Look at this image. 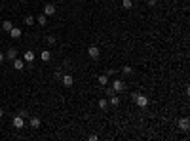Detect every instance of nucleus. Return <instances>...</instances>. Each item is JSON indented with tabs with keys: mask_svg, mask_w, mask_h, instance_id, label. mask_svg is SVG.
Returning <instances> with one entry per match:
<instances>
[{
	"mask_svg": "<svg viewBox=\"0 0 190 141\" xmlns=\"http://www.w3.org/2000/svg\"><path fill=\"white\" fill-rule=\"evenodd\" d=\"M131 97H133V101H135L139 107H148V97H146V95L139 94V91H133Z\"/></svg>",
	"mask_w": 190,
	"mask_h": 141,
	"instance_id": "nucleus-1",
	"label": "nucleus"
},
{
	"mask_svg": "<svg viewBox=\"0 0 190 141\" xmlns=\"http://www.w3.org/2000/svg\"><path fill=\"white\" fill-rule=\"evenodd\" d=\"M177 126H179V130L188 132V128H190V120H188L186 116H181V118H177Z\"/></svg>",
	"mask_w": 190,
	"mask_h": 141,
	"instance_id": "nucleus-2",
	"label": "nucleus"
},
{
	"mask_svg": "<svg viewBox=\"0 0 190 141\" xmlns=\"http://www.w3.org/2000/svg\"><path fill=\"white\" fill-rule=\"evenodd\" d=\"M112 88H114L116 94H122V91H125V82L124 80H112Z\"/></svg>",
	"mask_w": 190,
	"mask_h": 141,
	"instance_id": "nucleus-3",
	"label": "nucleus"
},
{
	"mask_svg": "<svg viewBox=\"0 0 190 141\" xmlns=\"http://www.w3.org/2000/svg\"><path fill=\"white\" fill-rule=\"evenodd\" d=\"M12 124H13V128H17V130H21V128H25V116H21V115H17V116H13V120H12Z\"/></svg>",
	"mask_w": 190,
	"mask_h": 141,
	"instance_id": "nucleus-4",
	"label": "nucleus"
},
{
	"mask_svg": "<svg viewBox=\"0 0 190 141\" xmlns=\"http://www.w3.org/2000/svg\"><path fill=\"white\" fill-rule=\"evenodd\" d=\"M88 55H89L91 59H99V55H101V50H99L97 46H89V48H88Z\"/></svg>",
	"mask_w": 190,
	"mask_h": 141,
	"instance_id": "nucleus-5",
	"label": "nucleus"
},
{
	"mask_svg": "<svg viewBox=\"0 0 190 141\" xmlns=\"http://www.w3.org/2000/svg\"><path fill=\"white\" fill-rule=\"evenodd\" d=\"M34 59H36V53H34V52L27 50V52L23 53V61H25V63H29V65H31V63H34Z\"/></svg>",
	"mask_w": 190,
	"mask_h": 141,
	"instance_id": "nucleus-6",
	"label": "nucleus"
},
{
	"mask_svg": "<svg viewBox=\"0 0 190 141\" xmlns=\"http://www.w3.org/2000/svg\"><path fill=\"white\" fill-rule=\"evenodd\" d=\"M40 126H42L40 116H31V120H29V128H32V130H38Z\"/></svg>",
	"mask_w": 190,
	"mask_h": 141,
	"instance_id": "nucleus-7",
	"label": "nucleus"
},
{
	"mask_svg": "<svg viewBox=\"0 0 190 141\" xmlns=\"http://www.w3.org/2000/svg\"><path fill=\"white\" fill-rule=\"evenodd\" d=\"M4 57L10 59V61H13V59L17 57V48H8V50H6V53H4Z\"/></svg>",
	"mask_w": 190,
	"mask_h": 141,
	"instance_id": "nucleus-8",
	"label": "nucleus"
},
{
	"mask_svg": "<svg viewBox=\"0 0 190 141\" xmlns=\"http://www.w3.org/2000/svg\"><path fill=\"white\" fill-rule=\"evenodd\" d=\"M61 82H63V86L70 88V86H72V84H74V78H72V76H70V74H63V76H61Z\"/></svg>",
	"mask_w": 190,
	"mask_h": 141,
	"instance_id": "nucleus-9",
	"label": "nucleus"
},
{
	"mask_svg": "<svg viewBox=\"0 0 190 141\" xmlns=\"http://www.w3.org/2000/svg\"><path fill=\"white\" fill-rule=\"evenodd\" d=\"M55 12H57V8H55L53 4H50V2L44 4V13H46V15H53Z\"/></svg>",
	"mask_w": 190,
	"mask_h": 141,
	"instance_id": "nucleus-10",
	"label": "nucleus"
},
{
	"mask_svg": "<svg viewBox=\"0 0 190 141\" xmlns=\"http://www.w3.org/2000/svg\"><path fill=\"white\" fill-rule=\"evenodd\" d=\"M13 69H15V70H23L25 69V61L23 59H13Z\"/></svg>",
	"mask_w": 190,
	"mask_h": 141,
	"instance_id": "nucleus-11",
	"label": "nucleus"
},
{
	"mask_svg": "<svg viewBox=\"0 0 190 141\" xmlns=\"http://www.w3.org/2000/svg\"><path fill=\"white\" fill-rule=\"evenodd\" d=\"M40 59H42V61H44V63H50V61H52V52H48V50H44V52H42V53H40Z\"/></svg>",
	"mask_w": 190,
	"mask_h": 141,
	"instance_id": "nucleus-12",
	"label": "nucleus"
},
{
	"mask_svg": "<svg viewBox=\"0 0 190 141\" xmlns=\"http://www.w3.org/2000/svg\"><path fill=\"white\" fill-rule=\"evenodd\" d=\"M36 23H38L40 27H44V25L48 23V15H46V13H40V15L36 17Z\"/></svg>",
	"mask_w": 190,
	"mask_h": 141,
	"instance_id": "nucleus-13",
	"label": "nucleus"
},
{
	"mask_svg": "<svg viewBox=\"0 0 190 141\" xmlns=\"http://www.w3.org/2000/svg\"><path fill=\"white\" fill-rule=\"evenodd\" d=\"M10 36H12V38H21V29H19V27H12Z\"/></svg>",
	"mask_w": 190,
	"mask_h": 141,
	"instance_id": "nucleus-14",
	"label": "nucleus"
},
{
	"mask_svg": "<svg viewBox=\"0 0 190 141\" xmlns=\"http://www.w3.org/2000/svg\"><path fill=\"white\" fill-rule=\"evenodd\" d=\"M108 103L112 105V107H118V105H120V97H118V94H114V95H110V99H108Z\"/></svg>",
	"mask_w": 190,
	"mask_h": 141,
	"instance_id": "nucleus-15",
	"label": "nucleus"
},
{
	"mask_svg": "<svg viewBox=\"0 0 190 141\" xmlns=\"http://www.w3.org/2000/svg\"><path fill=\"white\" fill-rule=\"evenodd\" d=\"M97 82H99L101 86H107V84H108V76L107 74H99V76H97Z\"/></svg>",
	"mask_w": 190,
	"mask_h": 141,
	"instance_id": "nucleus-16",
	"label": "nucleus"
},
{
	"mask_svg": "<svg viewBox=\"0 0 190 141\" xmlns=\"http://www.w3.org/2000/svg\"><path fill=\"white\" fill-rule=\"evenodd\" d=\"M97 105H99V109L105 112V111H107L108 109V101L107 99H105V97H103V99H99V103H97Z\"/></svg>",
	"mask_w": 190,
	"mask_h": 141,
	"instance_id": "nucleus-17",
	"label": "nucleus"
},
{
	"mask_svg": "<svg viewBox=\"0 0 190 141\" xmlns=\"http://www.w3.org/2000/svg\"><path fill=\"white\" fill-rule=\"evenodd\" d=\"M122 73H124L125 76H131V74H133V67H129V65H124V67H122Z\"/></svg>",
	"mask_w": 190,
	"mask_h": 141,
	"instance_id": "nucleus-18",
	"label": "nucleus"
},
{
	"mask_svg": "<svg viewBox=\"0 0 190 141\" xmlns=\"http://www.w3.org/2000/svg\"><path fill=\"white\" fill-rule=\"evenodd\" d=\"M122 8L124 10H131L133 8V0H122Z\"/></svg>",
	"mask_w": 190,
	"mask_h": 141,
	"instance_id": "nucleus-19",
	"label": "nucleus"
},
{
	"mask_svg": "<svg viewBox=\"0 0 190 141\" xmlns=\"http://www.w3.org/2000/svg\"><path fill=\"white\" fill-rule=\"evenodd\" d=\"M12 27H13L12 21H2V29H4L6 33H10V31H12Z\"/></svg>",
	"mask_w": 190,
	"mask_h": 141,
	"instance_id": "nucleus-20",
	"label": "nucleus"
},
{
	"mask_svg": "<svg viewBox=\"0 0 190 141\" xmlns=\"http://www.w3.org/2000/svg\"><path fill=\"white\" fill-rule=\"evenodd\" d=\"M46 42H48V44H50V46H55V44H57V38H55V36H53V34H48V38H46Z\"/></svg>",
	"mask_w": 190,
	"mask_h": 141,
	"instance_id": "nucleus-21",
	"label": "nucleus"
},
{
	"mask_svg": "<svg viewBox=\"0 0 190 141\" xmlns=\"http://www.w3.org/2000/svg\"><path fill=\"white\" fill-rule=\"evenodd\" d=\"M34 23H36V19H34L32 15H27V17H25V25L31 27V25H34Z\"/></svg>",
	"mask_w": 190,
	"mask_h": 141,
	"instance_id": "nucleus-22",
	"label": "nucleus"
},
{
	"mask_svg": "<svg viewBox=\"0 0 190 141\" xmlns=\"http://www.w3.org/2000/svg\"><path fill=\"white\" fill-rule=\"evenodd\" d=\"M114 94H116V91H114V88H112V86L107 88V95H108V97H110V95H114Z\"/></svg>",
	"mask_w": 190,
	"mask_h": 141,
	"instance_id": "nucleus-23",
	"label": "nucleus"
},
{
	"mask_svg": "<svg viewBox=\"0 0 190 141\" xmlns=\"http://www.w3.org/2000/svg\"><path fill=\"white\" fill-rule=\"evenodd\" d=\"M61 76H63V73L57 69V70H55V78H57V80H61Z\"/></svg>",
	"mask_w": 190,
	"mask_h": 141,
	"instance_id": "nucleus-24",
	"label": "nucleus"
},
{
	"mask_svg": "<svg viewBox=\"0 0 190 141\" xmlns=\"http://www.w3.org/2000/svg\"><path fill=\"white\" fill-rule=\"evenodd\" d=\"M116 74V70L114 69H110V70H107V76H114Z\"/></svg>",
	"mask_w": 190,
	"mask_h": 141,
	"instance_id": "nucleus-25",
	"label": "nucleus"
},
{
	"mask_svg": "<svg viewBox=\"0 0 190 141\" xmlns=\"http://www.w3.org/2000/svg\"><path fill=\"white\" fill-rule=\"evenodd\" d=\"M88 139H89V141H97V136H95V133H91V136H89Z\"/></svg>",
	"mask_w": 190,
	"mask_h": 141,
	"instance_id": "nucleus-26",
	"label": "nucleus"
},
{
	"mask_svg": "<svg viewBox=\"0 0 190 141\" xmlns=\"http://www.w3.org/2000/svg\"><path fill=\"white\" fill-rule=\"evenodd\" d=\"M4 59H6V57H4V53L0 52V65H2V63H4Z\"/></svg>",
	"mask_w": 190,
	"mask_h": 141,
	"instance_id": "nucleus-27",
	"label": "nucleus"
},
{
	"mask_svg": "<svg viewBox=\"0 0 190 141\" xmlns=\"http://www.w3.org/2000/svg\"><path fill=\"white\" fill-rule=\"evenodd\" d=\"M148 6H156V0H148Z\"/></svg>",
	"mask_w": 190,
	"mask_h": 141,
	"instance_id": "nucleus-28",
	"label": "nucleus"
},
{
	"mask_svg": "<svg viewBox=\"0 0 190 141\" xmlns=\"http://www.w3.org/2000/svg\"><path fill=\"white\" fill-rule=\"evenodd\" d=\"M0 116H4V111L2 109H0Z\"/></svg>",
	"mask_w": 190,
	"mask_h": 141,
	"instance_id": "nucleus-29",
	"label": "nucleus"
}]
</instances>
